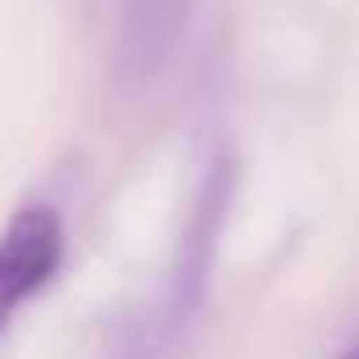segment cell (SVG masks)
<instances>
[{
	"mask_svg": "<svg viewBox=\"0 0 359 359\" xmlns=\"http://www.w3.org/2000/svg\"><path fill=\"white\" fill-rule=\"evenodd\" d=\"M341 359H359V346H355V351H351V355H341Z\"/></svg>",
	"mask_w": 359,
	"mask_h": 359,
	"instance_id": "cell-4",
	"label": "cell"
},
{
	"mask_svg": "<svg viewBox=\"0 0 359 359\" xmlns=\"http://www.w3.org/2000/svg\"><path fill=\"white\" fill-rule=\"evenodd\" d=\"M191 18V0H123L118 18V73L123 82H150L168 60Z\"/></svg>",
	"mask_w": 359,
	"mask_h": 359,
	"instance_id": "cell-2",
	"label": "cell"
},
{
	"mask_svg": "<svg viewBox=\"0 0 359 359\" xmlns=\"http://www.w3.org/2000/svg\"><path fill=\"white\" fill-rule=\"evenodd\" d=\"M64 259V223L50 205H27L0 237V337L18 318V309L50 287Z\"/></svg>",
	"mask_w": 359,
	"mask_h": 359,
	"instance_id": "cell-1",
	"label": "cell"
},
{
	"mask_svg": "<svg viewBox=\"0 0 359 359\" xmlns=\"http://www.w3.org/2000/svg\"><path fill=\"white\" fill-rule=\"evenodd\" d=\"M219 214H223V168H214L201 187V205H196L191 232H187V241H182V259H177V273H173L177 309H191L196 296H201V287H205L210 250H214V237H219Z\"/></svg>",
	"mask_w": 359,
	"mask_h": 359,
	"instance_id": "cell-3",
	"label": "cell"
}]
</instances>
